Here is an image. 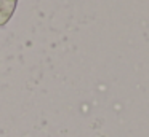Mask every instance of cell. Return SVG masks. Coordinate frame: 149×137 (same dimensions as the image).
Listing matches in <instances>:
<instances>
[{"label": "cell", "mask_w": 149, "mask_h": 137, "mask_svg": "<svg viewBox=\"0 0 149 137\" xmlns=\"http://www.w3.org/2000/svg\"><path fill=\"white\" fill-rule=\"evenodd\" d=\"M18 0H0V27L8 24L11 16L16 11Z\"/></svg>", "instance_id": "obj_1"}]
</instances>
